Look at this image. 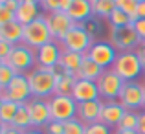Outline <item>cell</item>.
<instances>
[{
    "label": "cell",
    "mask_w": 145,
    "mask_h": 134,
    "mask_svg": "<svg viewBox=\"0 0 145 134\" xmlns=\"http://www.w3.org/2000/svg\"><path fill=\"white\" fill-rule=\"evenodd\" d=\"M28 75L29 88H31L33 97L40 99H52L55 95V86H57V68H42L37 66L31 70Z\"/></svg>",
    "instance_id": "1"
},
{
    "label": "cell",
    "mask_w": 145,
    "mask_h": 134,
    "mask_svg": "<svg viewBox=\"0 0 145 134\" xmlns=\"http://www.w3.org/2000/svg\"><path fill=\"white\" fill-rule=\"evenodd\" d=\"M4 64H9L17 74H29L37 68V50L26 46L24 42L17 44L6 61H0Z\"/></svg>",
    "instance_id": "2"
},
{
    "label": "cell",
    "mask_w": 145,
    "mask_h": 134,
    "mask_svg": "<svg viewBox=\"0 0 145 134\" xmlns=\"http://www.w3.org/2000/svg\"><path fill=\"white\" fill-rule=\"evenodd\" d=\"M92 44H94V37H92V33L86 29L85 24H75L74 28L68 31V35L64 37V41L61 42L63 50L83 53V55L88 53V50L92 48Z\"/></svg>",
    "instance_id": "3"
},
{
    "label": "cell",
    "mask_w": 145,
    "mask_h": 134,
    "mask_svg": "<svg viewBox=\"0 0 145 134\" xmlns=\"http://www.w3.org/2000/svg\"><path fill=\"white\" fill-rule=\"evenodd\" d=\"M112 70L123 81H136V77L142 75V72H145V68L142 66L138 55H136V50H134V52H120L118 53V59L114 63Z\"/></svg>",
    "instance_id": "4"
},
{
    "label": "cell",
    "mask_w": 145,
    "mask_h": 134,
    "mask_svg": "<svg viewBox=\"0 0 145 134\" xmlns=\"http://www.w3.org/2000/svg\"><path fill=\"white\" fill-rule=\"evenodd\" d=\"M22 42L33 50H39L40 46L53 42L52 31L48 28V22L44 18V15L40 18H37V20H33L31 24L24 26V39H22Z\"/></svg>",
    "instance_id": "5"
},
{
    "label": "cell",
    "mask_w": 145,
    "mask_h": 134,
    "mask_svg": "<svg viewBox=\"0 0 145 134\" xmlns=\"http://www.w3.org/2000/svg\"><path fill=\"white\" fill-rule=\"evenodd\" d=\"M50 103V112H52V121H66L77 118V101L72 95H63L55 94L52 99H48Z\"/></svg>",
    "instance_id": "6"
},
{
    "label": "cell",
    "mask_w": 145,
    "mask_h": 134,
    "mask_svg": "<svg viewBox=\"0 0 145 134\" xmlns=\"http://www.w3.org/2000/svg\"><path fill=\"white\" fill-rule=\"evenodd\" d=\"M96 85L99 88V95H101L103 101H116V99H120L125 81L110 68V70H103V74L99 75Z\"/></svg>",
    "instance_id": "7"
},
{
    "label": "cell",
    "mask_w": 145,
    "mask_h": 134,
    "mask_svg": "<svg viewBox=\"0 0 145 134\" xmlns=\"http://www.w3.org/2000/svg\"><path fill=\"white\" fill-rule=\"evenodd\" d=\"M142 42L143 41L140 39V35L132 28V24L125 26V28H112L110 29V44L118 52H134V48H138Z\"/></svg>",
    "instance_id": "8"
},
{
    "label": "cell",
    "mask_w": 145,
    "mask_h": 134,
    "mask_svg": "<svg viewBox=\"0 0 145 134\" xmlns=\"http://www.w3.org/2000/svg\"><path fill=\"white\" fill-rule=\"evenodd\" d=\"M118 101L125 107V110L145 109V85H140L138 81H125V86L120 94Z\"/></svg>",
    "instance_id": "9"
},
{
    "label": "cell",
    "mask_w": 145,
    "mask_h": 134,
    "mask_svg": "<svg viewBox=\"0 0 145 134\" xmlns=\"http://www.w3.org/2000/svg\"><path fill=\"white\" fill-rule=\"evenodd\" d=\"M31 88H29V81L26 74H17V77L9 83L6 90H0V99H9L18 105H24L31 99Z\"/></svg>",
    "instance_id": "10"
},
{
    "label": "cell",
    "mask_w": 145,
    "mask_h": 134,
    "mask_svg": "<svg viewBox=\"0 0 145 134\" xmlns=\"http://www.w3.org/2000/svg\"><path fill=\"white\" fill-rule=\"evenodd\" d=\"M118 53L120 52L110 42H106V41H97V42L92 44V48L88 50L86 55L96 64H99L103 70H110V68L114 66V63H116V59H118Z\"/></svg>",
    "instance_id": "11"
},
{
    "label": "cell",
    "mask_w": 145,
    "mask_h": 134,
    "mask_svg": "<svg viewBox=\"0 0 145 134\" xmlns=\"http://www.w3.org/2000/svg\"><path fill=\"white\" fill-rule=\"evenodd\" d=\"M44 18L48 22V28L52 31L53 41H57V42H63L64 37L68 35V31L75 26V22L70 18V15L63 13V11L61 13H46Z\"/></svg>",
    "instance_id": "12"
},
{
    "label": "cell",
    "mask_w": 145,
    "mask_h": 134,
    "mask_svg": "<svg viewBox=\"0 0 145 134\" xmlns=\"http://www.w3.org/2000/svg\"><path fill=\"white\" fill-rule=\"evenodd\" d=\"M29 110V116H31V125L33 129L39 127H46L52 121V112H50V103L48 99H40V97H31L26 103Z\"/></svg>",
    "instance_id": "13"
},
{
    "label": "cell",
    "mask_w": 145,
    "mask_h": 134,
    "mask_svg": "<svg viewBox=\"0 0 145 134\" xmlns=\"http://www.w3.org/2000/svg\"><path fill=\"white\" fill-rule=\"evenodd\" d=\"M61 53H63V46H61V42H57V41L40 46V48L37 50V66L57 68L59 66Z\"/></svg>",
    "instance_id": "14"
},
{
    "label": "cell",
    "mask_w": 145,
    "mask_h": 134,
    "mask_svg": "<svg viewBox=\"0 0 145 134\" xmlns=\"http://www.w3.org/2000/svg\"><path fill=\"white\" fill-rule=\"evenodd\" d=\"M125 107L121 105L120 101H103L101 107V116H99V123H105L108 127H118L120 121L123 120L125 116Z\"/></svg>",
    "instance_id": "15"
},
{
    "label": "cell",
    "mask_w": 145,
    "mask_h": 134,
    "mask_svg": "<svg viewBox=\"0 0 145 134\" xmlns=\"http://www.w3.org/2000/svg\"><path fill=\"white\" fill-rule=\"evenodd\" d=\"M72 97L77 103H86V101H96L101 99L99 95V88L96 81H86V79H77L72 90Z\"/></svg>",
    "instance_id": "16"
},
{
    "label": "cell",
    "mask_w": 145,
    "mask_h": 134,
    "mask_svg": "<svg viewBox=\"0 0 145 134\" xmlns=\"http://www.w3.org/2000/svg\"><path fill=\"white\" fill-rule=\"evenodd\" d=\"M40 9H42V7H40V2H37V0H22L18 11L15 13V20L20 22L22 26H28V24H31L33 20L42 17V15H40Z\"/></svg>",
    "instance_id": "17"
},
{
    "label": "cell",
    "mask_w": 145,
    "mask_h": 134,
    "mask_svg": "<svg viewBox=\"0 0 145 134\" xmlns=\"http://www.w3.org/2000/svg\"><path fill=\"white\" fill-rule=\"evenodd\" d=\"M101 107H103V99L77 103V120L83 125L96 123V121H99V116H101Z\"/></svg>",
    "instance_id": "18"
},
{
    "label": "cell",
    "mask_w": 145,
    "mask_h": 134,
    "mask_svg": "<svg viewBox=\"0 0 145 134\" xmlns=\"http://www.w3.org/2000/svg\"><path fill=\"white\" fill-rule=\"evenodd\" d=\"M66 13L70 15V18L75 24H83L85 20H90V17L94 15L92 0H74Z\"/></svg>",
    "instance_id": "19"
},
{
    "label": "cell",
    "mask_w": 145,
    "mask_h": 134,
    "mask_svg": "<svg viewBox=\"0 0 145 134\" xmlns=\"http://www.w3.org/2000/svg\"><path fill=\"white\" fill-rule=\"evenodd\" d=\"M22 39H24V26L20 22L13 20L9 24L0 26V41H6V42L17 46V44H22Z\"/></svg>",
    "instance_id": "20"
},
{
    "label": "cell",
    "mask_w": 145,
    "mask_h": 134,
    "mask_svg": "<svg viewBox=\"0 0 145 134\" xmlns=\"http://www.w3.org/2000/svg\"><path fill=\"white\" fill-rule=\"evenodd\" d=\"M85 59L83 53H75V52H68V50H63L59 59V68H63L64 72H70V74H77L79 68H81V63Z\"/></svg>",
    "instance_id": "21"
},
{
    "label": "cell",
    "mask_w": 145,
    "mask_h": 134,
    "mask_svg": "<svg viewBox=\"0 0 145 134\" xmlns=\"http://www.w3.org/2000/svg\"><path fill=\"white\" fill-rule=\"evenodd\" d=\"M103 74V68L96 64L92 59H90L88 55H85V59H83L81 63V68H79V72L75 74V79H86V81H97L99 75Z\"/></svg>",
    "instance_id": "22"
},
{
    "label": "cell",
    "mask_w": 145,
    "mask_h": 134,
    "mask_svg": "<svg viewBox=\"0 0 145 134\" xmlns=\"http://www.w3.org/2000/svg\"><path fill=\"white\" fill-rule=\"evenodd\" d=\"M75 75L70 72H64L63 68L57 66V86H55V94H63V95H72L75 85Z\"/></svg>",
    "instance_id": "23"
},
{
    "label": "cell",
    "mask_w": 145,
    "mask_h": 134,
    "mask_svg": "<svg viewBox=\"0 0 145 134\" xmlns=\"http://www.w3.org/2000/svg\"><path fill=\"white\" fill-rule=\"evenodd\" d=\"M18 103L9 99H0V125H11L13 118L18 112Z\"/></svg>",
    "instance_id": "24"
},
{
    "label": "cell",
    "mask_w": 145,
    "mask_h": 134,
    "mask_svg": "<svg viewBox=\"0 0 145 134\" xmlns=\"http://www.w3.org/2000/svg\"><path fill=\"white\" fill-rule=\"evenodd\" d=\"M11 125L17 127V129H20V131H29V129H33L31 116H29V110H28V107H26V103L18 107V112H17V116L13 118Z\"/></svg>",
    "instance_id": "25"
},
{
    "label": "cell",
    "mask_w": 145,
    "mask_h": 134,
    "mask_svg": "<svg viewBox=\"0 0 145 134\" xmlns=\"http://www.w3.org/2000/svg\"><path fill=\"white\" fill-rule=\"evenodd\" d=\"M92 9L96 17L108 18L116 9V0H92Z\"/></svg>",
    "instance_id": "26"
},
{
    "label": "cell",
    "mask_w": 145,
    "mask_h": 134,
    "mask_svg": "<svg viewBox=\"0 0 145 134\" xmlns=\"http://www.w3.org/2000/svg\"><path fill=\"white\" fill-rule=\"evenodd\" d=\"M74 0H40V7L46 13H66Z\"/></svg>",
    "instance_id": "27"
},
{
    "label": "cell",
    "mask_w": 145,
    "mask_h": 134,
    "mask_svg": "<svg viewBox=\"0 0 145 134\" xmlns=\"http://www.w3.org/2000/svg\"><path fill=\"white\" fill-rule=\"evenodd\" d=\"M138 123H140V112H136V110H127L123 120L118 125V131H138Z\"/></svg>",
    "instance_id": "28"
},
{
    "label": "cell",
    "mask_w": 145,
    "mask_h": 134,
    "mask_svg": "<svg viewBox=\"0 0 145 134\" xmlns=\"http://www.w3.org/2000/svg\"><path fill=\"white\" fill-rule=\"evenodd\" d=\"M108 22H110V26L112 28H125V26H131L132 24V17L131 15H127L125 11H121V9H114L112 11V15L108 17Z\"/></svg>",
    "instance_id": "29"
},
{
    "label": "cell",
    "mask_w": 145,
    "mask_h": 134,
    "mask_svg": "<svg viewBox=\"0 0 145 134\" xmlns=\"http://www.w3.org/2000/svg\"><path fill=\"white\" fill-rule=\"evenodd\" d=\"M15 77H17V72H15L9 64L0 63V90H6Z\"/></svg>",
    "instance_id": "30"
},
{
    "label": "cell",
    "mask_w": 145,
    "mask_h": 134,
    "mask_svg": "<svg viewBox=\"0 0 145 134\" xmlns=\"http://www.w3.org/2000/svg\"><path fill=\"white\" fill-rule=\"evenodd\" d=\"M138 4H140V0H116V7H118V9L125 11V13L131 15L132 18H134V15H136Z\"/></svg>",
    "instance_id": "31"
},
{
    "label": "cell",
    "mask_w": 145,
    "mask_h": 134,
    "mask_svg": "<svg viewBox=\"0 0 145 134\" xmlns=\"http://www.w3.org/2000/svg\"><path fill=\"white\" fill-rule=\"evenodd\" d=\"M85 131H86V125H83L77 118L64 123V134H85Z\"/></svg>",
    "instance_id": "32"
},
{
    "label": "cell",
    "mask_w": 145,
    "mask_h": 134,
    "mask_svg": "<svg viewBox=\"0 0 145 134\" xmlns=\"http://www.w3.org/2000/svg\"><path fill=\"white\" fill-rule=\"evenodd\" d=\"M85 134H112V132H110V127H108V125L96 121V123L86 125V131H85Z\"/></svg>",
    "instance_id": "33"
},
{
    "label": "cell",
    "mask_w": 145,
    "mask_h": 134,
    "mask_svg": "<svg viewBox=\"0 0 145 134\" xmlns=\"http://www.w3.org/2000/svg\"><path fill=\"white\" fill-rule=\"evenodd\" d=\"M44 129H46V134H64V123L61 121H50Z\"/></svg>",
    "instance_id": "34"
},
{
    "label": "cell",
    "mask_w": 145,
    "mask_h": 134,
    "mask_svg": "<svg viewBox=\"0 0 145 134\" xmlns=\"http://www.w3.org/2000/svg\"><path fill=\"white\" fill-rule=\"evenodd\" d=\"M13 48H15L13 44L6 42V41H0V61H6L7 57L11 55V52H13Z\"/></svg>",
    "instance_id": "35"
},
{
    "label": "cell",
    "mask_w": 145,
    "mask_h": 134,
    "mask_svg": "<svg viewBox=\"0 0 145 134\" xmlns=\"http://www.w3.org/2000/svg\"><path fill=\"white\" fill-rule=\"evenodd\" d=\"M20 2H22V0H0V7H4V9H9V11H13V13H17L18 7H20Z\"/></svg>",
    "instance_id": "36"
},
{
    "label": "cell",
    "mask_w": 145,
    "mask_h": 134,
    "mask_svg": "<svg viewBox=\"0 0 145 134\" xmlns=\"http://www.w3.org/2000/svg\"><path fill=\"white\" fill-rule=\"evenodd\" d=\"M15 20V13L9 9H4V7H0V26L2 24H9V22Z\"/></svg>",
    "instance_id": "37"
},
{
    "label": "cell",
    "mask_w": 145,
    "mask_h": 134,
    "mask_svg": "<svg viewBox=\"0 0 145 134\" xmlns=\"http://www.w3.org/2000/svg\"><path fill=\"white\" fill-rule=\"evenodd\" d=\"M132 28L136 29V33L140 35V39L145 41V18H140V20H136L134 24H132Z\"/></svg>",
    "instance_id": "38"
},
{
    "label": "cell",
    "mask_w": 145,
    "mask_h": 134,
    "mask_svg": "<svg viewBox=\"0 0 145 134\" xmlns=\"http://www.w3.org/2000/svg\"><path fill=\"white\" fill-rule=\"evenodd\" d=\"M26 131L13 127V125H0V134H24Z\"/></svg>",
    "instance_id": "39"
},
{
    "label": "cell",
    "mask_w": 145,
    "mask_h": 134,
    "mask_svg": "<svg viewBox=\"0 0 145 134\" xmlns=\"http://www.w3.org/2000/svg\"><path fill=\"white\" fill-rule=\"evenodd\" d=\"M140 18H145V0H140L138 9H136V15H134V18H132V24H134L136 20H140Z\"/></svg>",
    "instance_id": "40"
},
{
    "label": "cell",
    "mask_w": 145,
    "mask_h": 134,
    "mask_svg": "<svg viewBox=\"0 0 145 134\" xmlns=\"http://www.w3.org/2000/svg\"><path fill=\"white\" fill-rule=\"evenodd\" d=\"M136 55H138V59H140V63H142V66L145 68V42H142L136 48Z\"/></svg>",
    "instance_id": "41"
},
{
    "label": "cell",
    "mask_w": 145,
    "mask_h": 134,
    "mask_svg": "<svg viewBox=\"0 0 145 134\" xmlns=\"http://www.w3.org/2000/svg\"><path fill=\"white\" fill-rule=\"evenodd\" d=\"M138 132L145 134V109L140 112V123H138Z\"/></svg>",
    "instance_id": "42"
},
{
    "label": "cell",
    "mask_w": 145,
    "mask_h": 134,
    "mask_svg": "<svg viewBox=\"0 0 145 134\" xmlns=\"http://www.w3.org/2000/svg\"><path fill=\"white\" fill-rule=\"evenodd\" d=\"M114 134H140V132L138 131H118V129H116Z\"/></svg>",
    "instance_id": "43"
},
{
    "label": "cell",
    "mask_w": 145,
    "mask_h": 134,
    "mask_svg": "<svg viewBox=\"0 0 145 134\" xmlns=\"http://www.w3.org/2000/svg\"><path fill=\"white\" fill-rule=\"evenodd\" d=\"M24 134H44V132H40L39 129H29V131H26Z\"/></svg>",
    "instance_id": "44"
},
{
    "label": "cell",
    "mask_w": 145,
    "mask_h": 134,
    "mask_svg": "<svg viewBox=\"0 0 145 134\" xmlns=\"http://www.w3.org/2000/svg\"><path fill=\"white\" fill-rule=\"evenodd\" d=\"M37 2H40V0H37Z\"/></svg>",
    "instance_id": "45"
},
{
    "label": "cell",
    "mask_w": 145,
    "mask_h": 134,
    "mask_svg": "<svg viewBox=\"0 0 145 134\" xmlns=\"http://www.w3.org/2000/svg\"><path fill=\"white\" fill-rule=\"evenodd\" d=\"M143 42H145V41H143Z\"/></svg>",
    "instance_id": "46"
}]
</instances>
